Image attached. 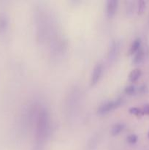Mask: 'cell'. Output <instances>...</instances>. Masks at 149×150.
Wrapping results in <instances>:
<instances>
[{
  "mask_svg": "<svg viewBox=\"0 0 149 150\" xmlns=\"http://www.w3.org/2000/svg\"><path fill=\"white\" fill-rule=\"evenodd\" d=\"M121 103H122V99L121 98H118V99H115L114 100L108 101V102L102 104L99 107L97 110L98 114H100V115H105V114H108L109 112L112 111V110L119 107Z\"/></svg>",
  "mask_w": 149,
  "mask_h": 150,
  "instance_id": "6da1fadb",
  "label": "cell"
},
{
  "mask_svg": "<svg viewBox=\"0 0 149 150\" xmlns=\"http://www.w3.org/2000/svg\"><path fill=\"white\" fill-rule=\"evenodd\" d=\"M120 51V42L117 40L112 41L108 49V57L110 61H113L118 57Z\"/></svg>",
  "mask_w": 149,
  "mask_h": 150,
  "instance_id": "7a4b0ae2",
  "label": "cell"
},
{
  "mask_svg": "<svg viewBox=\"0 0 149 150\" xmlns=\"http://www.w3.org/2000/svg\"><path fill=\"white\" fill-rule=\"evenodd\" d=\"M102 72H103V65L101 63H98L97 64L95 65L91 73V86H94L98 83L102 76Z\"/></svg>",
  "mask_w": 149,
  "mask_h": 150,
  "instance_id": "3957f363",
  "label": "cell"
},
{
  "mask_svg": "<svg viewBox=\"0 0 149 150\" xmlns=\"http://www.w3.org/2000/svg\"><path fill=\"white\" fill-rule=\"evenodd\" d=\"M118 9V1L116 0H109L106 3V13L109 18L115 16Z\"/></svg>",
  "mask_w": 149,
  "mask_h": 150,
  "instance_id": "277c9868",
  "label": "cell"
},
{
  "mask_svg": "<svg viewBox=\"0 0 149 150\" xmlns=\"http://www.w3.org/2000/svg\"><path fill=\"white\" fill-rule=\"evenodd\" d=\"M9 25V18L7 14L0 13V34H3L7 31Z\"/></svg>",
  "mask_w": 149,
  "mask_h": 150,
  "instance_id": "5b68a950",
  "label": "cell"
},
{
  "mask_svg": "<svg viewBox=\"0 0 149 150\" xmlns=\"http://www.w3.org/2000/svg\"><path fill=\"white\" fill-rule=\"evenodd\" d=\"M140 46H141V40L140 38H137L135 40H134V42L131 44L129 51V54L132 55V54H136L140 49Z\"/></svg>",
  "mask_w": 149,
  "mask_h": 150,
  "instance_id": "8992f818",
  "label": "cell"
},
{
  "mask_svg": "<svg viewBox=\"0 0 149 150\" xmlns=\"http://www.w3.org/2000/svg\"><path fill=\"white\" fill-rule=\"evenodd\" d=\"M141 70L140 69H134V70H131V73L129 75V80L131 82H135L140 79L141 76Z\"/></svg>",
  "mask_w": 149,
  "mask_h": 150,
  "instance_id": "52a82bcc",
  "label": "cell"
},
{
  "mask_svg": "<svg viewBox=\"0 0 149 150\" xmlns=\"http://www.w3.org/2000/svg\"><path fill=\"white\" fill-rule=\"evenodd\" d=\"M124 127L125 126H124V125L123 123H118V124L115 125L111 128V134L112 136H117V135H118L120 133H121L124 130Z\"/></svg>",
  "mask_w": 149,
  "mask_h": 150,
  "instance_id": "ba28073f",
  "label": "cell"
},
{
  "mask_svg": "<svg viewBox=\"0 0 149 150\" xmlns=\"http://www.w3.org/2000/svg\"><path fill=\"white\" fill-rule=\"evenodd\" d=\"M143 57H144V52H143V49L140 48V49L135 54L134 60H133V62H134V64H140V63L143 61Z\"/></svg>",
  "mask_w": 149,
  "mask_h": 150,
  "instance_id": "9c48e42d",
  "label": "cell"
},
{
  "mask_svg": "<svg viewBox=\"0 0 149 150\" xmlns=\"http://www.w3.org/2000/svg\"><path fill=\"white\" fill-rule=\"evenodd\" d=\"M96 144H97V138L94 136V137H92L91 139L89 142L88 148L89 150H93L96 146Z\"/></svg>",
  "mask_w": 149,
  "mask_h": 150,
  "instance_id": "30bf717a",
  "label": "cell"
},
{
  "mask_svg": "<svg viewBox=\"0 0 149 150\" xmlns=\"http://www.w3.org/2000/svg\"><path fill=\"white\" fill-rule=\"evenodd\" d=\"M129 113L131 114H134V115L137 116V117H140V116H143V111L142 109H140L138 108H135V107H133V108H131L129 109Z\"/></svg>",
  "mask_w": 149,
  "mask_h": 150,
  "instance_id": "8fae6325",
  "label": "cell"
},
{
  "mask_svg": "<svg viewBox=\"0 0 149 150\" xmlns=\"http://www.w3.org/2000/svg\"><path fill=\"white\" fill-rule=\"evenodd\" d=\"M137 139H138V138H137V136H136V135L131 134L127 137V142H128L129 144H134L135 143H137Z\"/></svg>",
  "mask_w": 149,
  "mask_h": 150,
  "instance_id": "7c38bea8",
  "label": "cell"
},
{
  "mask_svg": "<svg viewBox=\"0 0 149 150\" xmlns=\"http://www.w3.org/2000/svg\"><path fill=\"white\" fill-rule=\"evenodd\" d=\"M124 92H125L126 94H128V95H132L135 92V87L134 86H128L125 88Z\"/></svg>",
  "mask_w": 149,
  "mask_h": 150,
  "instance_id": "4fadbf2b",
  "label": "cell"
},
{
  "mask_svg": "<svg viewBox=\"0 0 149 150\" xmlns=\"http://www.w3.org/2000/svg\"><path fill=\"white\" fill-rule=\"evenodd\" d=\"M145 9V2L144 1H140L139 2V7H138V13L142 14L144 12Z\"/></svg>",
  "mask_w": 149,
  "mask_h": 150,
  "instance_id": "5bb4252c",
  "label": "cell"
},
{
  "mask_svg": "<svg viewBox=\"0 0 149 150\" xmlns=\"http://www.w3.org/2000/svg\"><path fill=\"white\" fill-rule=\"evenodd\" d=\"M143 114H146V115H149V105H145V107L143 109Z\"/></svg>",
  "mask_w": 149,
  "mask_h": 150,
  "instance_id": "9a60e30c",
  "label": "cell"
},
{
  "mask_svg": "<svg viewBox=\"0 0 149 150\" xmlns=\"http://www.w3.org/2000/svg\"><path fill=\"white\" fill-rule=\"evenodd\" d=\"M148 138H149V133H148Z\"/></svg>",
  "mask_w": 149,
  "mask_h": 150,
  "instance_id": "2e32d148",
  "label": "cell"
}]
</instances>
